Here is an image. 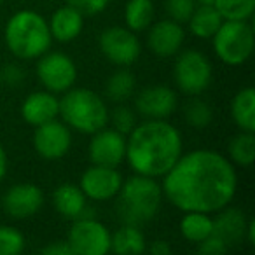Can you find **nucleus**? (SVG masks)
<instances>
[{
    "mask_svg": "<svg viewBox=\"0 0 255 255\" xmlns=\"http://www.w3.org/2000/svg\"><path fill=\"white\" fill-rule=\"evenodd\" d=\"M161 178L163 198L182 212H219L233 201L238 187L233 163L208 149L182 154Z\"/></svg>",
    "mask_w": 255,
    "mask_h": 255,
    "instance_id": "f257e3e1",
    "label": "nucleus"
},
{
    "mask_svg": "<svg viewBox=\"0 0 255 255\" xmlns=\"http://www.w3.org/2000/svg\"><path fill=\"white\" fill-rule=\"evenodd\" d=\"M184 154V142L177 128L166 119H145L136 124L126 140V157L135 173L161 178Z\"/></svg>",
    "mask_w": 255,
    "mask_h": 255,
    "instance_id": "f03ea898",
    "label": "nucleus"
},
{
    "mask_svg": "<svg viewBox=\"0 0 255 255\" xmlns=\"http://www.w3.org/2000/svg\"><path fill=\"white\" fill-rule=\"evenodd\" d=\"M163 203V189L156 178L135 173L123 180L116 194V213L123 224L145 226L159 213Z\"/></svg>",
    "mask_w": 255,
    "mask_h": 255,
    "instance_id": "7ed1b4c3",
    "label": "nucleus"
},
{
    "mask_svg": "<svg viewBox=\"0 0 255 255\" xmlns=\"http://www.w3.org/2000/svg\"><path fill=\"white\" fill-rule=\"evenodd\" d=\"M5 46L19 60H37L51 49L53 37L46 18L30 9L18 11L9 18L4 32Z\"/></svg>",
    "mask_w": 255,
    "mask_h": 255,
    "instance_id": "20e7f679",
    "label": "nucleus"
},
{
    "mask_svg": "<svg viewBox=\"0 0 255 255\" xmlns=\"http://www.w3.org/2000/svg\"><path fill=\"white\" fill-rule=\"evenodd\" d=\"M60 116L70 129L93 135L109 123V109L98 93L88 88H70L60 98Z\"/></svg>",
    "mask_w": 255,
    "mask_h": 255,
    "instance_id": "39448f33",
    "label": "nucleus"
},
{
    "mask_svg": "<svg viewBox=\"0 0 255 255\" xmlns=\"http://www.w3.org/2000/svg\"><path fill=\"white\" fill-rule=\"evenodd\" d=\"M212 40L217 58L227 67L247 63L254 53V28L248 21L224 19Z\"/></svg>",
    "mask_w": 255,
    "mask_h": 255,
    "instance_id": "423d86ee",
    "label": "nucleus"
},
{
    "mask_svg": "<svg viewBox=\"0 0 255 255\" xmlns=\"http://www.w3.org/2000/svg\"><path fill=\"white\" fill-rule=\"evenodd\" d=\"M173 79L184 95L199 96L212 84L213 67L201 51L185 49L175 60Z\"/></svg>",
    "mask_w": 255,
    "mask_h": 255,
    "instance_id": "0eeeda50",
    "label": "nucleus"
},
{
    "mask_svg": "<svg viewBox=\"0 0 255 255\" xmlns=\"http://www.w3.org/2000/svg\"><path fill=\"white\" fill-rule=\"evenodd\" d=\"M67 243L74 255H105L110 252V231L95 217H81L68 229Z\"/></svg>",
    "mask_w": 255,
    "mask_h": 255,
    "instance_id": "6e6552de",
    "label": "nucleus"
},
{
    "mask_svg": "<svg viewBox=\"0 0 255 255\" xmlns=\"http://www.w3.org/2000/svg\"><path fill=\"white\" fill-rule=\"evenodd\" d=\"M37 60V77L44 89L54 95H63L65 91L74 88L77 81V67L68 54L61 51H47Z\"/></svg>",
    "mask_w": 255,
    "mask_h": 255,
    "instance_id": "1a4fd4ad",
    "label": "nucleus"
},
{
    "mask_svg": "<svg viewBox=\"0 0 255 255\" xmlns=\"http://www.w3.org/2000/svg\"><path fill=\"white\" fill-rule=\"evenodd\" d=\"M102 54L117 67H131L142 54V44L126 26H109L98 37Z\"/></svg>",
    "mask_w": 255,
    "mask_h": 255,
    "instance_id": "9d476101",
    "label": "nucleus"
},
{
    "mask_svg": "<svg viewBox=\"0 0 255 255\" xmlns=\"http://www.w3.org/2000/svg\"><path fill=\"white\" fill-rule=\"evenodd\" d=\"M72 147V129L63 121H47L35 126L33 131V149L42 159L58 161L68 154Z\"/></svg>",
    "mask_w": 255,
    "mask_h": 255,
    "instance_id": "9b49d317",
    "label": "nucleus"
},
{
    "mask_svg": "<svg viewBox=\"0 0 255 255\" xmlns=\"http://www.w3.org/2000/svg\"><path fill=\"white\" fill-rule=\"evenodd\" d=\"M88 156L93 164L117 168L126 157V135H121L114 128H102L91 135Z\"/></svg>",
    "mask_w": 255,
    "mask_h": 255,
    "instance_id": "f8f14e48",
    "label": "nucleus"
},
{
    "mask_svg": "<svg viewBox=\"0 0 255 255\" xmlns=\"http://www.w3.org/2000/svg\"><path fill=\"white\" fill-rule=\"evenodd\" d=\"M123 177L116 168L93 164L81 175L79 187L91 201H109L119 192Z\"/></svg>",
    "mask_w": 255,
    "mask_h": 255,
    "instance_id": "ddd939ff",
    "label": "nucleus"
},
{
    "mask_svg": "<svg viewBox=\"0 0 255 255\" xmlns=\"http://www.w3.org/2000/svg\"><path fill=\"white\" fill-rule=\"evenodd\" d=\"M44 205V192L39 185L28 184H16L2 198V208L9 217L16 220H25L39 213Z\"/></svg>",
    "mask_w": 255,
    "mask_h": 255,
    "instance_id": "4468645a",
    "label": "nucleus"
},
{
    "mask_svg": "<svg viewBox=\"0 0 255 255\" xmlns=\"http://www.w3.org/2000/svg\"><path fill=\"white\" fill-rule=\"evenodd\" d=\"M177 93L170 86H147L135 98V109L145 119H168L177 109Z\"/></svg>",
    "mask_w": 255,
    "mask_h": 255,
    "instance_id": "2eb2a0df",
    "label": "nucleus"
},
{
    "mask_svg": "<svg viewBox=\"0 0 255 255\" xmlns=\"http://www.w3.org/2000/svg\"><path fill=\"white\" fill-rule=\"evenodd\" d=\"M147 30H149L147 46L156 56L171 58L180 53L185 40V30L180 23L168 18L150 25Z\"/></svg>",
    "mask_w": 255,
    "mask_h": 255,
    "instance_id": "dca6fc26",
    "label": "nucleus"
},
{
    "mask_svg": "<svg viewBox=\"0 0 255 255\" xmlns=\"http://www.w3.org/2000/svg\"><path fill=\"white\" fill-rule=\"evenodd\" d=\"M21 116L30 126H40L60 116V98L54 93L42 89L33 91L23 100Z\"/></svg>",
    "mask_w": 255,
    "mask_h": 255,
    "instance_id": "f3484780",
    "label": "nucleus"
},
{
    "mask_svg": "<svg viewBox=\"0 0 255 255\" xmlns=\"http://www.w3.org/2000/svg\"><path fill=\"white\" fill-rule=\"evenodd\" d=\"M215 213L217 217L213 219V234L215 236H219L227 247H233L240 241H245L248 219L241 210L231 208L227 205Z\"/></svg>",
    "mask_w": 255,
    "mask_h": 255,
    "instance_id": "a211bd4d",
    "label": "nucleus"
},
{
    "mask_svg": "<svg viewBox=\"0 0 255 255\" xmlns=\"http://www.w3.org/2000/svg\"><path fill=\"white\" fill-rule=\"evenodd\" d=\"M47 25H49L51 37L54 40L72 42L81 35L82 28H84V16L70 5H63L53 12Z\"/></svg>",
    "mask_w": 255,
    "mask_h": 255,
    "instance_id": "6ab92c4d",
    "label": "nucleus"
},
{
    "mask_svg": "<svg viewBox=\"0 0 255 255\" xmlns=\"http://www.w3.org/2000/svg\"><path fill=\"white\" fill-rule=\"evenodd\" d=\"M53 206L61 217L75 220L82 217L84 210L88 208V198L81 191L79 185H74L70 182L58 185L53 192Z\"/></svg>",
    "mask_w": 255,
    "mask_h": 255,
    "instance_id": "aec40b11",
    "label": "nucleus"
},
{
    "mask_svg": "<svg viewBox=\"0 0 255 255\" xmlns=\"http://www.w3.org/2000/svg\"><path fill=\"white\" fill-rule=\"evenodd\" d=\"M145 234L138 226L123 224L116 233H110V252L117 255H136L145 252Z\"/></svg>",
    "mask_w": 255,
    "mask_h": 255,
    "instance_id": "412c9836",
    "label": "nucleus"
},
{
    "mask_svg": "<svg viewBox=\"0 0 255 255\" xmlns=\"http://www.w3.org/2000/svg\"><path fill=\"white\" fill-rule=\"evenodd\" d=\"M231 117L240 131L255 133V91L254 88H243L231 100Z\"/></svg>",
    "mask_w": 255,
    "mask_h": 255,
    "instance_id": "4be33fe9",
    "label": "nucleus"
},
{
    "mask_svg": "<svg viewBox=\"0 0 255 255\" xmlns=\"http://www.w3.org/2000/svg\"><path fill=\"white\" fill-rule=\"evenodd\" d=\"M222 16L215 5H196L194 12L189 18V32L198 39H212L213 33L222 25Z\"/></svg>",
    "mask_w": 255,
    "mask_h": 255,
    "instance_id": "5701e85b",
    "label": "nucleus"
},
{
    "mask_svg": "<svg viewBox=\"0 0 255 255\" xmlns=\"http://www.w3.org/2000/svg\"><path fill=\"white\" fill-rule=\"evenodd\" d=\"M154 9L152 0H128L124 5V23L126 28L138 33L147 30L154 21Z\"/></svg>",
    "mask_w": 255,
    "mask_h": 255,
    "instance_id": "b1692460",
    "label": "nucleus"
},
{
    "mask_svg": "<svg viewBox=\"0 0 255 255\" xmlns=\"http://www.w3.org/2000/svg\"><path fill=\"white\" fill-rule=\"evenodd\" d=\"M178 227H180V234L185 240L198 245L199 241H203L213 233V219L210 217V213L184 212Z\"/></svg>",
    "mask_w": 255,
    "mask_h": 255,
    "instance_id": "393cba45",
    "label": "nucleus"
},
{
    "mask_svg": "<svg viewBox=\"0 0 255 255\" xmlns=\"http://www.w3.org/2000/svg\"><path fill=\"white\" fill-rule=\"evenodd\" d=\"M136 89V79L126 68L114 72L105 84V95L110 102L114 103H124L126 100H129L133 96Z\"/></svg>",
    "mask_w": 255,
    "mask_h": 255,
    "instance_id": "a878e982",
    "label": "nucleus"
},
{
    "mask_svg": "<svg viewBox=\"0 0 255 255\" xmlns=\"http://www.w3.org/2000/svg\"><path fill=\"white\" fill-rule=\"evenodd\" d=\"M229 161L238 166H252L255 159V135L248 131H240L233 136L227 145Z\"/></svg>",
    "mask_w": 255,
    "mask_h": 255,
    "instance_id": "bb28decb",
    "label": "nucleus"
},
{
    "mask_svg": "<svg viewBox=\"0 0 255 255\" xmlns=\"http://www.w3.org/2000/svg\"><path fill=\"white\" fill-rule=\"evenodd\" d=\"M213 5L222 19L250 21L255 12V0H213Z\"/></svg>",
    "mask_w": 255,
    "mask_h": 255,
    "instance_id": "cd10ccee",
    "label": "nucleus"
},
{
    "mask_svg": "<svg viewBox=\"0 0 255 255\" xmlns=\"http://www.w3.org/2000/svg\"><path fill=\"white\" fill-rule=\"evenodd\" d=\"M184 119L187 121L189 126L196 128V129H203L212 123L213 110L205 100L198 98V96H191V100L184 105Z\"/></svg>",
    "mask_w": 255,
    "mask_h": 255,
    "instance_id": "c85d7f7f",
    "label": "nucleus"
},
{
    "mask_svg": "<svg viewBox=\"0 0 255 255\" xmlns=\"http://www.w3.org/2000/svg\"><path fill=\"white\" fill-rule=\"evenodd\" d=\"M26 240L19 229L0 226V255H18L25 250Z\"/></svg>",
    "mask_w": 255,
    "mask_h": 255,
    "instance_id": "c756f323",
    "label": "nucleus"
},
{
    "mask_svg": "<svg viewBox=\"0 0 255 255\" xmlns=\"http://www.w3.org/2000/svg\"><path fill=\"white\" fill-rule=\"evenodd\" d=\"M109 121L112 128L121 135H129L131 129L136 126V114L133 109L126 105H117L112 112H109Z\"/></svg>",
    "mask_w": 255,
    "mask_h": 255,
    "instance_id": "7c9ffc66",
    "label": "nucleus"
},
{
    "mask_svg": "<svg viewBox=\"0 0 255 255\" xmlns=\"http://www.w3.org/2000/svg\"><path fill=\"white\" fill-rule=\"evenodd\" d=\"M196 5H198L196 0H166L164 2V9H166L168 18L180 23V25L189 21Z\"/></svg>",
    "mask_w": 255,
    "mask_h": 255,
    "instance_id": "2f4dec72",
    "label": "nucleus"
},
{
    "mask_svg": "<svg viewBox=\"0 0 255 255\" xmlns=\"http://www.w3.org/2000/svg\"><path fill=\"white\" fill-rule=\"evenodd\" d=\"M109 2L110 0H67V5L74 7L84 18H88V16H96L105 11Z\"/></svg>",
    "mask_w": 255,
    "mask_h": 255,
    "instance_id": "473e14b6",
    "label": "nucleus"
},
{
    "mask_svg": "<svg viewBox=\"0 0 255 255\" xmlns=\"http://www.w3.org/2000/svg\"><path fill=\"white\" fill-rule=\"evenodd\" d=\"M227 245L224 243L222 240H220L219 236H215V234H210L208 238H205L203 241H199L198 243V252L203 255H222L227 252Z\"/></svg>",
    "mask_w": 255,
    "mask_h": 255,
    "instance_id": "72a5a7b5",
    "label": "nucleus"
},
{
    "mask_svg": "<svg viewBox=\"0 0 255 255\" xmlns=\"http://www.w3.org/2000/svg\"><path fill=\"white\" fill-rule=\"evenodd\" d=\"M0 77L5 84L9 86H16V84H21L23 79H25V70H23L19 65H5L0 72Z\"/></svg>",
    "mask_w": 255,
    "mask_h": 255,
    "instance_id": "f704fd0d",
    "label": "nucleus"
},
{
    "mask_svg": "<svg viewBox=\"0 0 255 255\" xmlns=\"http://www.w3.org/2000/svg\"><path fill=\"white\" fill-rule=\"evenodd\" d=\"M40 252L46 255H74V252H72L70 245L67 241H53V243L46 245Z\"/></svg>",
    "mask_w": 255,
    "mask_h": 255,
    "instance_id": "c9c22d12",
    "label": "nucleus"
},
{
    "mask_svg": "<svg viewBox=\"0 0 255 255\" xmlns=\"http://www.w3.org/2000/svg\"><path fill=\"white\" fill-rule=\"evenodd\" d=\"M149 252L152 255H168V254H171V245L164 240H156V241H152V245L149 247Z\"/></svg>",
    "mask_w": 255,
    "mask_h": 255,
    "instance_id": "e433bc0d",
    "label": "nucleus"
},
{
    "mask_svg": "<svg viewBox=\"0 0 255 255\" xmlns=\"http://www.w3.org/2000/svg\"><path fill=\"white\" fill-rule=\"evenodd\" d=\"M7 166H9V159H7V152H5L4 145L0 143V182L4 180L5 175H7Z\"/></svg>",
    "mask_w": 255,
    "mask_h": 255,
    "instance_id": "4c0bfd02",
    "label": "nucleus"
},
{
    "mask_svg": "<svg viewBox=\"0 0 255 255\" xmlns=\"http://www.w3.org/2000/svg\"><path fill=\"white\" fill-rule=\"evenodd\" d=\"M245 240L248 241L250 245L255 243V220H248L247 224V233H245Z\"/></svg>",
    "mask_w": 255,
    "mask_h": 255,
    "instance_id": "58836bf2",
    "label": "nucleus"
},
{
    "mask_svg": "<svg viewBox=\"0 0 255 255\" xmlns=\"http://www.w3.org/2000/svg\"><path fill=\"white\" fill-rule=\"evenodd\" d=\"M196 4L198 5H213V0H196Z\"/></svg>",
    "mask_w": 255,
    "mask_h": 255,
    "instance_id": "ea45409f",
    "label": "nucleus"
},
{
    "mask_svg": "<svg viewBox=\"0 0 255 255\" xmlns=\"http://www.w3.org/2000/svg\"><path fill=\"white\" fill-rule=\"evenodd\" d=\"M0 4H2V0H0Z\"/></svg>",
    "mask_w": 255,
    "mask_h": 255,
    "instance_id": "a19ab883",
    "label": "nucleus"
}]
</instances>
